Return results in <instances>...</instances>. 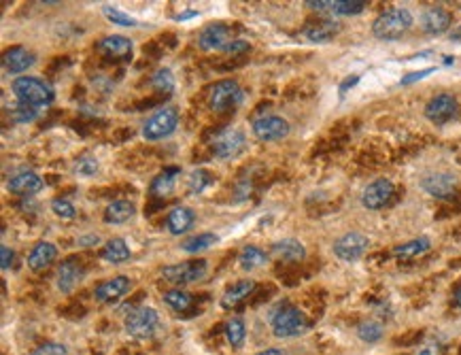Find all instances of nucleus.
<instances>
[{
    "label": "nucleus",
    "instance_id": "51",
    "mask_svg": "<svg viewBox=\"0 0 461 355\" xmlns=\"http://www.w3.org/2000/svg\"><path fill=\"white\" fill-rule=\"evenodd\" d=\"M419 355H431V351H429V349H423V351H419Z\"/></svg>",
    "mask_w": 461,
    "mask_h": 355
},
{
    "label": "nucleus",
    "instance_id": "20",
    "mask_svg": "<svg viewBox=\"0 0 461 355\" xmlns=\"http://www.w3.org/2000/svg\"><path fill=\"white\" fill-rule=\"evenodd\" d=\"M81 281H83V269H81V266H79L72 257L60 264V269H58V281H56V283H58V290H60L62 294H70Z\"/></svg>",
    "mask_w": 461,
    "mask_h": 355
},
{
    "label": "nucleus",
    "instance_id": "23",
    "mask_svg": "<svg viewBox=\"0 0 461 355\" xmlns=\"http://www.w3.org/2000/svg\"><path fill=\"white\" fill-rule=\"evenodd\" d=\"M98 49L109 56V58H117V60H126L132 56V41L122 37V34H111V37H105L100 43H98Z\"/></svg>",
    "mask_w": 461,
    "mask_h": 355
},
{
    "label": "nucleus",
    "instance_id": "26",
    "mask_svg": "<svg viewBox=\"0 0 461 355\" xmlns=\"http://www.w3.org/2000/svg\"><path fill=\"white\" fill-rule=\"evenodd\" d=\"M134 213H136V209H134L132 202H128V200H113V202L105 209L103 219H105V224L119 226V224L130 221V219L134 217Z\"/></svg>",
    "mask_w": 461,
    "mask_h": 355
},
{
    "label": "nucleus",
    "instance_id": "42",
    "mask_svg": "<svg viewBox=\"0 0 461 355\" xmlns=\"http://www.w3.org/2000/svg\"><path fill=\"white\" fill-rule=\"evenodd\" d=\"M37 117V109L34 107H28V105H18L15 111H13V120L20 122V124H26V122H32Z\"/></svg>",
    "mask_w": 461,
    "mask_h": 355
},
{
    "label": "nucleus",
    "instance_id": "17",
    "mask_svg": "<svg viewBox=\"0 0 461 355\" xmlns=\"http://www.w3.org/2000/svg\"><path fill=\"white\" fill-rule=\"evenodd\" d=\"M56 259H58V247L53 243L41 240L34 245V249L28 255V269L34 273H43Z\"/></svg>",
    "mask_w": 461,
    "mask_h": 355
},
{
    "label": "nucleus",
    "instance_id": "9",
    "mask_svg": "<svg viewBox=\"0 0 461 355\" xmlns=\"http://www.w3.org/2000/svg\"><path fill=\"white\" fill-rule=\"evenodd\" d=\"M247 147V136L238 128H228L219 132L213 141V151L219 160H232L240 155Z\"/></svg>",
    "mask_w": 461,
    "mask_h": 355
},
{
    "label": "nucleus",
    "instance_id": "18",
    "mask_svg": "<svg viewBox=\"0 0 461 355\" xmlns=\"http://www.w3.org/2000/svg\"><path fill=\"white\" fill-rule=\"evenodd\" d=\"M453 24V15L442 7H431L421 15V28L427 34H444Z\"/></svg>",
    "mask_w": 461,
    "mask_h": 355
},
{
    "label": "nucleus",
    "instance_id": "8",
    "mask_svg": "<svg viewBox=\"0 0 461 355\" xmlns=\"http://www.w3.org/2000/svg\"><path fill=\"white\" fill-rule=\"evenodd\" d=\"M251 130H253L257 141L272 143V141H281L290 134V124H287V120H283L279 115H264V117L253 120Z\"/></svg>",
    "mask_w": 461,
    "mask_h": 355
},
{
    "label": "nucleus",
    "instance_id": "50",
    "mask_svg": "<svg viewBox=\"0 0 461 355\" xmlns=\"http://www.w3.org/2000/svg\"><path fill=\"white\" fill-rule=\"evenodd\" d=\"M455 304L461 309V290H457V292H455Z\"/></svg>",
    "mask_w": 461,
    "mask_h": 355
},
{
    "label": "nucleus",
    "instance_id": "11",
    "mask_svg": "<svg viewBox=\"0 0 461 355\" xmlns=\"http://www.w3.org/2000/svg\"><path fill=\"white\" fill-rule=\"evenodd\" d=\"M368 247H370V238L361 232H346L344 236H340L336 243H334V253L344 259V262H355L359 259Z\"/></svg>",
    "mask_w": 461,
    "mask_h": 355
},
{
    "label": "nucleus",
    "instance_id": "19",
    "mask_svg": "<svg viewBox=\"0 0 461 355\" xmlns=\"http://www.w3.org/2000/svg\"><path fill=\"white\" fill-rule=\"evenodd\" d=\"M130 290H132V281L128 277H113L96 288L94 298L98 302H115V300L124 298Z\"/></svg>",
    "mask_w": 461,
    "mask_h": 355
},
{
    "label": "nucleus",
    "instance_id": "13",
    "mask_svg": "<svg viewBox=\"0 0 461 355\" xmlns=\"http://www.w3.org/2000/svg\"><path fill=\"white\" fill-rule=\"evenodd\" d=\"M394 192H396V188H394V183L389 179H377V181H372L370 186L363 190L361 205L365 209H370V211H379V209H383L391 200Z\"/></svg>",
    "mask_w": 461,
    "mask_h": 355
},
{
    "label": "nucleus",
    "instance_id": "38",
    "mask_svg": "<svg viewBox=\"0 0 461 355\" xmlns=\"http://www.w3.org/2000/svg\"><path fill=\"white\" fill-rule=\"evenodd\" d=\"M357 336L363 340V342H379L383 338V325L379 321H363L359 323L357 328Z\"/></svg>",
    "mask_w": 461,
    "mask_h": 355
},
{
    "label": "nucleus",
    "instance_id": "47",
    "mask_svg": "<svg viewBox=\"0 0 461 355\" xmlns=\"http://www.w3.org/2000/svg\"><path fill=\"white\" fill-rule=\"evenodd\" d=\"M357 81H359V77H357V75H351V77H346V79H344V81L340 83V87H338V90H340V94H346V92L351 90L353 85H357Z\"/></svg>",
    "mask_w": 461,
    "mask_h": 355
},
{
    "label": "nucleus",
    "instance_id": "27",
    "mask_svg": "<svg viewBox=\"0 0 461 355\" xmlns=\"http://www.w3.org/2000/svg\"><path fill=\"white\" fill-rule=\"evenodd\" d=\"M100 257L109 264H124L132 257V251L124 238H109L100 251Z\"/></svg>",
    "mask_w": 461,
    "mask_h": 355
},
{
    "label": "nucleus",
    "instance_id": "22",
    "mask_svg": "<svg viewBox=\"0 0 461 355\" xmlns=\"http://www.w3.org/2000/svg\"><path fill=\"white\" fill-rule=\"evenodd\" d=\"M181 174V168L178 166H168L164 168L160 174H155V179L151 181V196L155 198H168L172 192H174V186H176V176Z\"/></svg>",
    "mask_w": 461,
    "mask_h": 355
},
{
    "label": "nucleus",
    "instance_id": "14",
    "mask_svg": "<svg viewBox=\"0 0 461 355\" xmlns=\"http://www.w3.org/2000/svg\"><path fill=\"white\" fill-rule=\"evenodd\" d=\"M230 43V28L223 24H209L198 34V47L204 51H223Z\"/></svg>",
    "mask_w": 461,
    "mask_h": 355
},
{
    "label": "nucleus",
    "instance_id": "16",
    "mask_svg": "<svg viewBox=\"0 0 461 355\" xmlns=\"http://www.w3.org/2000/svg\"><path fill=\"white\" fill-rule=\"evenodd\" d=\"M7 190L11 194H18V196H32V194L43 190V179L32 170H22V172L11 176L9 183H7Z\"/></svg>",
    "mask_w": 461,
    "mask_h": 355
},
{
    "label": "nucleus",
    "instance_id": "48",
    "mask_svg": "<svg viewBox=\"0 0 461 355\" xmlns=\"http://www.w3.org/2000/svg\"><path fill=\"white\" fill-rule=\"evenodd\" d=\"M255 355H285V353L281 349H264V351H259Z\"/></svg>",
    "mask_w": 461,
    "mask_h": 355
},
{
    "label": "nucleus",
    "instance_id": "24",
    "mask_svg": "<svg viewBox=\"0 0 461 355\" xmlns=\"http://www.w3.org/2000/svg\"><path fill=\"white\" fill-rule=\"evenodd\" d=\"M272 255H276L279 259H285V262H300V259H304L306 249L298 238H283V240H276L272 245Z\"/></svg>",
    "mask_w": 461,
    "mask_h": 355
},
{
    "label": "nucleus",
    "instance_id": "36",
    "mask_svg": "<svg viewBox=\"0 0 461 355\" xmlns=\"http://www.w3.org/2000/svg\"><path fill=\"white\" fill-rule=\"evenodd\" d=\"M103 13H105V18L111 22V24H115V26H124V28H136L138 26V20L136 18H132V15H128V13H124L122 9H115V7H103Z\"/></svg>",
    "mask_w": 461,
    "mask_h": 355
},
{
    "label": "nucleus",
    "instance_id": "2",
    "mask_svg": "<svg viewBox=\"0 0 461 355\" xmlns=\"http://www.w3.org/2000/svg\"><path fill=\"white\" fill-rule=\"evenodd\" d=\"M413 13L408 9H389L385 13H381L375 24H372V34L379 39V41H398L402 39L410 26H413Z\"/></svg>",
    "mask_w": 461,
    "mask_h": 355
},
{
    "label": "nucleus",
    "instance_id": "21",
    "mask_svg": "<svg viewBox=\"0 0 461 355\" xmlns=\"http://www.w3.org/2000/svg\"><path fill=\"white\" fill-rule=\"evenodd\" d=\"M196 221V215L192 209L188 207H174L170 213H168V219H166V228L172 236H181L186 234Z\"/></svg>",
    "mask_w": 461,
    "mask_h": 355
},
{
    "label": "nucleus",
    "instance_id": "40",
    "mask_svg": "<svg viewBox=\"0 0 461 355\" xmlns=\"http://www.w3.org/2000/svg\"><path fill=\"white\" fill-rule=\"evenodd\" d=\"M51 211H53L60 219H72V217L77 215L74 205H72L70 200H66V198H56V200L51 202Z\"/></svg>",
    "mask_w": 461,
    "mask_h": 355
},
{
    "label": "nucleus",
    "instance_id": "31",
    "mask_svg": "<svg viewBox=\"0 0 461 355\" xmlns=\"http://www.w3.org/2000/svg\"><path fill=\"white\" fill-rule=\"evenodd\" d=\"M217 240H219L217 234H213V232H202V234H196V236L188 238L186 243H181V249L188 251V253H200V251H204V249H211Z\"/></svg>",
    "mask_w": 461,
    "mask_h": 355
},
{
    "label": "nucleus",
    "instance_id": "29",
    "mask_svg": "<svg viewBox=\"0 0 461 355\" xmlns=\"http://www.w3.org/2000/svg\"><path fill=\"white\" fill-rule=\"evenodd\" d=\"M238 264H240V269L247 271V273L257 271V269H261V266L268 264V253H266L264 249L255 247V245H249V247H245V249L240 251Z\"/></svg>",
    "mask_w": 461,
    "mask_h": 355
},
{
    "label": "nucleus",
    "instance_id": "33",
    "mask_svg": "<svg viewBox=\"0 0 461 355\" xmlns=\"http://www.w3.org/2000/svg\"><path fill=\"white\" fill-rule=\"evenodd\" d=\"M245 334H247V330H245V321L240 319V317H232L228 323H226V340L232 344V347H242V342H245Z\"/></svg>",
    "mask_w": 461,
    "mask_h": 355
},
{
    "label": "nucleus",
    "instance_id": "6",
    "mask_svg": "<svg viewBox=\"0 0 461 355\" xmlns=\"http://www.w3.org/2000/svg\"><path fill=\"white\" fill-rule=\"evenodd\" d=\"M207 271H209V264L204 259H192V262L166 266V269L162 271V277L174 285H190V283L204 279Z\"/></svg>",
    "mask_w": 461,
    "mask_h": 355
},
{
    "label": "nucleus",
    "instance_id": "49",
    "mask_svg": "<svg viewBox=\"0 0 461 355\" xmlns=\"http://www.w3.org/2000/svg\"><path fill=\"white\" fill-rule=\"evenodd\" d=\"M190 18H198V13H196V11H188V13H183V15H178L176 20H181V22H183V20H190Z\"/></svg>",
    "mask_w": 461,
    "mask_h": 355
},
{
    "label": "nucleus",
    "instance_id": "15",
    "mask_svg": "<svg viewBox=\"0 0 461 355\" xmlns=\"http://www.w3.org/2000/svg\"><path fill=\"white\" fill-rule=\"evenodd\" d=\"M34 62H37V56L32 51H28L26 47H11L3 56V68L7 75H22L28 68H32Z\"/></svg>",
    "mask_w": 461,
    "mask_h": 355
},
{
    "label": "nucleus",
    "instance_id": "34",
    "mask_svg": "<svg viewBox=\"0 0 461 355\" xmlns=\"http://www.w3.org/2000/svg\"><path fill=\"white\" fill-rule=\"evenodd\" d=\"M164 302L174 311H188L194 300H192V294L183 292V290H168L164 294Z\"/></svg>",
    "mask_w": 461,
    "mask_h": 355
},
{
    "label": "nucleus",
    "instance_id": "39",
    "mask_svg": "<svg viewBox=\"0 0 461 355\" xmlns=\"http://www.w3.org/2000/svg\"><path fill=\"white\" fill-rule=\"evenodd\" d=\"M151 85L155 87V90H160V92H172L174 90V77H172V72L168 68H162V70H157L153 75Z\"/></svg>",
    "mask_w": 461,
    "mask_h": 355
},
{
    "label": "nucleus",
    "instance_id": "37",
    "mask_svg": "<svg viewBox=\"0 0 461 355\" xmlns=\"http://www.w3.org/2000/svg\"><path fill=\"white\" fill-rule=\"evenodd\" d=\"M98 170H100V164H98L96 157H91V155H83L72 164V172L79 174V176H85V179L87 176H96Z\"/></svg>",
    "mask_w": 461,
    "mask_h": 355
},
{
    "label": "nucleus",
    "instance_id": "4",
    "mask_svg": "<svg viewBox=\"0 0 461 355\" xmlns=\"http://www.w3.org/2000/svg\"><path fill=\"white\" fill-rule=\"evenodd\" d=\"M176 126H178V111L174 107H164L143 124L141 134L145 141H162L170 136L176 130Z\"/></svg>",
    "mask_w": 461,
    "mask_h": 355
},
{
    "label": "nucleus",
    "instance_id": "12",
    "mask_svg": "<svg viewBox=\"0 0 461 355\" xmlns=\"http://www.w3.org/2000/svg\"><path fill=\"white\" fill-rule=\"evenodd\" d=\"M457 115V98L453 94H436L427 105H425V117L438 126L450 122Z\"/></svg>",
    "mask_w": 461,
    "mask_h": 355
},
{
    "label": "nucleus",
    "instance_id": "35",
    "mask_svg": "<svg viewBox=\"0 0 461 355\" xmlns=\"http://www.w3.org/2000/svg\"><path fill=\"white\" fill-rule=\"evenodd\" d=\"M211 186H213V174L209 170H202V168L194 170L190 174V179H188V188H190L192 194H202Z\"/></svg>",
    "mask_w": 461,
    "mask_h": 355
},
{
    "label": "nucleus",
    "instance_id": "5",
    "mask_svg": "<svg viewBox=\"0 0 461 355\" xmlns=\"http://www.w3.org/2000/svg\"><path fill=\"white\" fill-rule=\"evenodd\" d=\"M126 332L136 338V340H145V338H151L157 328H160V315L155 309L151 306H141V309H134L130 311V315L126 317Z\"/></svg>",
    "mask_w": 461,
    "mask_h": 355
},
{
    "label": "nucleus",
    "instance_id": "28",
    "mask_svg": "<svg viewBox=\"0 0 461 355\" xmlns=\"http://www.w3.org/2000/svg\"><path fill=\"white\" fill-rule=\"evenodd\" d=\"M338 30H340V24H338V22H334V20H321V22L309 26V28L304 30V37H306L311 43H327V41H332V39L338 34Z\"/></svg>",
    "mask_w": 461,
    "mask_h": 355
},
{
    "label": "nucleus",
    "instance_id": "44",
    "mask_svg": "<svg viewBox=\"0 0 461 355\" xmlns=\"http://www.w3.org/2000/svg\"><path fill=\"white\" fill-rule=\"evenodd\" d=\"M249 49H251V45H249L247 41H242V39H232V43L223 49V53L238 56V53H245V51H249Z\"/></svg>",
    "mask_w": 461,
    "mask_h": 355
},
{
    "label": "nucleus",
    "instance_id": "43",
    "mask_svg": "<svg viewBox=\"0 0 461 355\" xmlns=\"http://www.w3.org/2000/svg\"><path fill=\"white\" fill-rule=\"evenodd\" d=\"M431 72H436L434 66H429V68H421V70H415V72H410V75H404V77L400 79V83H402V85H410V83H417V81L429 77Z\"/></svg>",
    "mask_w": 461,
    "mask_h": 355
},
{
    "label": "nucleus",
    "instance_id": "10",
    "mask_svg": "<svg viewBox=\"0 0 461 355\" xmlns=\"http://www.w3.org/2000/svg\"><path fill=\"white\" fill-rule=\"evenodd\" d=\"M457 176L453 172H429L427 176L421 179V188L434 196V198H440V200H448L455 196L457 192Z\"/></svg>",
    "mask_w": 461,
    "mask_h": 355
},
{
    "label": "nucleus",
    "instance_id": "25",
    "mask_svg": "<svg viewBox=\"0 0 461 355\" xmlns=\"http://www.w3.org/2000/svg\"><path fill=\"white\" fill-rule=\"evenodd\" d=\"M255 290V281L253 279H242L238 283H234L232 288L226 290V294L221 296V306L223 309H234L238 306L242 300H247Z\"/></svg>",
    "mask_w": 461,
    "mask_h": 355
},
{
    "label": "nucleus",
    "instance_id": "41",
    "mask_svg": "<svg viewBox=\"0 0 461 355\" xmlns=\"http://www.w3.org/2000/svg\"><path fill=\"white\" fill-rule=\"evenodd\" d=\"M30 355H68V349L66 344L62 342H43L41 347H37Z\"/></svg>",
    "mask_w": 461,
    "mask_h": 355
},
{
    "label": "nucleus",
    "instance_id": "30",
    "mask_svg": "<svg viewBox=\"0 0 461 355\" xmlns=\"http://www.w3.org/2000/svg\"><path fill=\"white\" fill-rule=\"evenodd\" d=\"M431 247V240L427 236H421V238H413L408 243H402L394 249V255L400 257V259H410V257H417L425 251H429Z\"/></svg>",
    "mask_w": 461,
    "mask_h": 355
},
{
    "label": "nucleus",
    "instance_id": "32",
    "mask_svg": "<svg viewBox=\"0 0 461 355\" xmlns=\"http://www.w3.org/2000/svg\"><path fill=\"white\" fill-rule=\"evenodd\" d=\"M363 9V0H330V13L334 15H359Z\"/></svg>",
    "mask_w": 461,
    "mask_h": 355
},
{
    "label": "nucleus",
    "instance_id": "3",
    "mask_svg": "<svg viewBox=\"0 0 461 355\" xmlns=\"http://www.w3.org/2000/svg\"><path fill=\"white\" fill-rule=\"evenodd\" d=\"M270 328L276 338H296L311 330L309 317L296 306H281L270 317Z\"/></svg>",
    "mask_w": 461,
    "mask_h": 355
},
{
    "label": "nucleus",
    "instance_id": "7",
    "mask_svg": "<svg viewBox=\"0 0 461 355\" xmlns=\"http://www.w3.org/2000/svg\"><path fill=\"white\" fill-rule=\"evenodd\" d=\"M242 90L240 85L234 81V79H223V81H217L211 90V109L215 113H226V111H232L236 109L240 103H242Z\"/></svg>",
    "mask_w": 461,
    "mask_h": 355
},
{
    "label": "nucleus",
    "instance_id": "45",
    "mask_svg": "<svg viewBox=\"0 0 461 355\" xmlns=\"http://www.w3.org/2000/svg\"><path fill=\"white\" fill-rule=\"evenodd\" d=\"M13 257H15V253H13V249H9L7 245H3V249H0V266H3V271H9V266L13 264Z\"/></svg>",
    "mask_w": 461,
    "mask_h": 355
},
{
    "label": "nucleus",
    "instance_id": "1",
    "mask_svg": "<svg viewBox=\"0 0 461 355\" xmlns=\"http://www.w3.org/2000/svg\"><path fill=\"white\" fill-rule=\"evenodd\" d=\"M11 92L13 96L22 103V105H28V107H34V109H41V107H47L53 103L56 94L51 90V85L45 83L43 79L39 77H30V75H24V77H15L11 81Z\"/></svg>",
    "mask_w": 461,
    "mask_h": 355
},
{
    "label": "nucleus",
    "instance_id": "46",
    "mask_svg": "<svg viewBox=\"0 0 461 355\" xmlns=\"http://www.w3.org/2000/svg\"><path fill=\"white\" fill-rule=\"evenodd\" d=\"M98 243H100L98 234H85V236H79V238H77V245H79V247H94V245H98Z\"/></svg>",
    "mask_w": 461,
    "mask_h": 355
}]
</instances>
